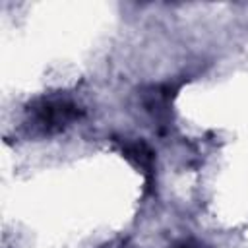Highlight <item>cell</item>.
<instances>
[{
  "label": "cell",
  "instance_id": "3957f363",
  "mask_svg": "<svg viewBox=\"0 0 248 248\" xmlns=\"http://www.w3.org/2000/svg\"><path fill=\"white\" fill-rule=\"evenodd\" d=\"M174 248H209V246L203 244V242H200V240H194V238H184V240L176 242Z\"/></svg>",
  "mask_w": 248,
  "mask_h": 248
},
{
  "label": "cell",
  "instance_id": "7a4b0ae2",
  "mask_svg": "<svg viewBox=\"0 0 248 248\" xmlns=\"http://www.w3.org/2000/svg\"><path fill=\"white\" fill-rule=\"evenodd\" d=\"M122 151L136 167H140L147 176H151V172H153V151L143 141H128V143L122 145Z\"/></svg>",
  "mask_w": 248,
  "mask_h": 248
},
{
  "label": "cell",
  "instance_id": "6da1fadb",
  "mask_svg": "<svg viewBox=\"0 0 248 248\" xmlns=\"http://www.w3.org/2000/svg\"><path fill=\"white\" fill-rule=\"evenodd\" d=\"M29 126L41 136H52L76 122L81 108L70 99H43L29 108Z\"/></svg>",
  "mask_w": 248,
  "mask_h": 248
}]
</instances>
